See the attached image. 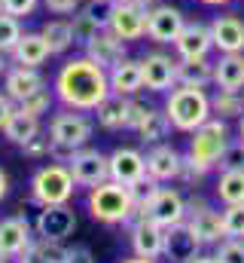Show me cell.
I'll use <instances>...</instances> for the list:
<instances>
[{"label": "cell", "mask_w": 244, "mask_h": 263, "mask_svg": "<svg viewBox=\"0 0 244 263\" xmlns=\"http://www.w3.org/2000/svg\"><path fill=\"white\" fill-rule=\"evenodd\" d=\"M198 3H205V6H229L235 0H198Z\"/></svg>", "instance_id": "47"}, {"label": "cell", "mask_w": 244, "mask_h": 263, "mask_svg": "<svg viewBox=\"0 0 244 263\" xmlns=\"http://www.w3.org/2000/svg\"><path fill=\"white\" fill-rule=\"evenodd\" d=\"M83 49H86L83 55H89L95 65H101L104 70H110L113 65H119L122 59H128V46H125V40H119L110 28H101V31H98Z\"/></svg>", "instance_id": "17"}, {"label": "cell", "mask_w": 244, "mask_h": 263, "mask_svg": "<svg viewBox=\"0 0 244 263\" xmlns=\"http://www.w3.org/2000/svg\"><path fill=\"white\" fill-rule=\"evenodd\" d=\"M131 227V248H134V257H147V260H156L162 257L165 251V227H159L156 220L150 217H140Z\"/></svg>", "instance_id": "18"}, {"label": "cell", "mask_w": 244, "mask_h": 263, "mask_svg": "<svg viewBox=\"0 0 244 263\" xmlns=\"http://www.w3.org/2000/svg\"><path fill=\"white\" fill-rule=\"evenodd\" d=\"M6 193H9V175H6V172L0 168V202L6 199Z\"/></svg>", "instance_id": "46"}, {"label": "cell", "mask_w": 244, "mask_h": 263, "mask_svg": "<svg viewBox=\"0 0 244 263\" xmlns=\"http://www.w3.org/2000/svg\"><path fill=\"white\" fill-rule=\"evenodd\" d=\"M189 263H217V260H214L211 254H195V257H192Z\"/></svg>", "instance_id": "49"}, {"label": "cell", "mask_w": 244, "mask_h": 263, "mask_svg": "<svg viewBox=\"0 0 244 263\" xmlns=\"http://www.w3.org/2000/svg\"><path fill=\"white\" fill-rule=\"evenodd\" d=\"M226 144H229V126H226V120L211 117L205 126H198V129L192 132L186 159H189L195 168H201V172L208 175V172L217 165V159H220V153L226 150Z\"/></svg>", "instance_id": "5"}, {"label": "cell", "mask_w": 244, "mask_h": 263, "mask_svg": "<svg viewBox=\"0 0 244 263\" xmlns=\"http://www.w3.org/2000/svg\"><path fill=\"white\" fill-rule=\"evenodd\" d=\"M37 6H40V0H0V12L15 15V18H28V15H34Z\"/></svg>", "instance_id": "40"}, {"label": "cell", "mask_w": 244, "mask_h": 263, "mask_svg": "<svg viewBox=\"0 0 244 263\" xmlns=\"http://www.w3.org/2000/svg\"><path fill=\"white\" fill-rule=\"evenodd\" d=\"M92 132H95V123L79 110L55 114L52 123H49V141H52L49 156H55L58 162H67L76 150H83L92 141Z\"/></svg>", "instance_id": "3"}, {"label": "cell", "mask_w": 244, "mask_h": 263, "mask_svg": "<svg viewBox=\"0 0 244 263\" xmlns=\"http://www.w3.org/2000/svg\"><path fill=\"white\" fill-rule=\"evenodd\" d=\"M34 242V223L25 214H12L0 220V257L15 260Z\"/></svg>", "instance_id": "15"}, {"label": "cell", "mask_w": 244, "mask_h": 263, "mask_svg": "<svg viewBox=\"0 0 244 263\" xmlns=\"http://www.w3.org/2000/svg\"><path fill=\"white\" fill-rule=\"evenodd\" d=\"M110 0H89V3H83V12L92 18V22H98V28H107V22H110Z\"/></svg>", "instance_id": "39"}, {"label": "cell", "mask_w": 244, "mask_h": 263, "mask_svg": "<svg viewBox=\"0 0 244 263\" xmlns=\"http://www.w3.org/2000/svg\"><path fill=\"white\" fill-rule=\"evenodd\" d=\"M217 172H244V141H229L226 144V150L220 153V159H217V165H214Z\"/></svg>", "instance_id": "35"}, {"label": "cell", "mask_w": 244, "mask_h": 263, "mask_svg": "<svg viewBox=\"0 0 244 263\" xmlns=\"http://www.w3.org/2000/svg\"><path fill=\"white\" fill-rule=\"evenodd\" d=\"M214 83V62L211 59H177V86H192V89H208Z\"/></svg>", "instance_id": "27"}, {"label": "cell", "mask_w": 244, "mask_h": 263, "mask_svg": "<svg viewBox=\"0 0 244 263\" xmlns=\"http://www.w3.org/2000/svg\"><path fill=\"white\" fill-rule=\"evenodd\" d=\"M67 263H95V257H92V251L86 245H79V248L67 251Z\"/></svg>", "instance_id": "44"}, {"label": "cell", "mask_w": 244, "mask_h": 263, "mask_svg": "<svg viewBox=\"0 0 244 263\" xmlns=\"http://www.w3.org/2000/svg\"><path fill=\"white\" fill-rule=\"evenodd\" d=\"M110 3H119V0H110Z\"/></svg>", "instance_id": "54"}, {"label": "cell", "mask_w": 244, "mask_h": 263, "mask_svg": "<svg viewBox=\"0 0 244 263\" xmlns=\"http://www.w3.org/2000/svg\"><path fill=\"white\" fill-rule=\"evenodd\" d=\"M220 217H223V233H226V239H244V202L226 205V208L220 211Z\"/></svg>", "instance_id": "36"}, {"label": "cell", "mask_w": 244, "mask_h": 263, "mask_svg": "<svg viewBox=\"0 0 244 263\" xmlns=\"http://www.w3.org/2000/svg\"><path fill=\"white\" fill-rule=\"evenodd\" d=\"M217 263H244V239H223L217 245Z\"/></svg>", "instance_id": "38"}, {"label": "cell", "mask_w": 244, "mask_h": 263, "mask_svg": "<svg viewBox=\"0 0 244 263\" xmlns=\"http://www.w3.org/2000/svg\"><path fill=\"white\" fill-rule=\"evenodd\" d=\"M217 199L223 205H238V202H244V172H220Z\"/></svg>", "instance_id": "32"}, {"label": "cell", "mask_w": 244, "mask_h": 263, "mask_svg": "<svg viewBox=\"0 0 244 263\" xmlns=\"http://www.w3.org/2000/svg\"><path fill=\"white\" fill-rule=\"evenodd\" d=\"M73 190H76V184H73V175L64 162L43 165L31 178V202L40 208L43 205H67Z\"/></svg>", "instance_id": "6"}, {"label": "cell", "mask_w": 244, "mask_h": 263, "mask_svg": "<svg viewBox=\"0 0 244 263\" xmlns=\"http://www.w3.org/2000/svg\"><path fill=\"white\" fill-rule=\"evenodd\" d=\"M9 59H12V65L40 67L52 59V49H49V43H46V37H43L40 31H25V34L18 37V43L12 46Z\"/></svg>", "instance_id": "21"}, {"label": "cell", "mask_w": 244, "mask_h": 263, "mask_svg": "<svg viewBox=\"0 0 244 263\" xmlns=\"http://www.w3.org/2000/svg\"><path fill=\"white\" fill-rule=\"evenodd\" d=\"M165 114L177 132H192L211 120V95L205 89L174 86L165 98Z\"/></svg>", "instance_id": "2"}, {"label": "cell", "mask_w": 244, "mask_h": 263, "mask_svg": "<svg viewBox=\"0 0 244 263\" xmlns=\"http://www.w3.org/2000/svg\"><path fill=\"white\" fill-rule=\"evenodd\" d=\"M25 156H31V159H49V153H52V141H49V135H37L34 141H28L25 147Z\"/></svg>", "instance_id": "41"}, {"label": "cell", "mask_w": 244, "mask_h": 263, "mask_svg": "<svg viewBox=\"0 0 244 263\" xmlns=\"http://www.w3.org/2000/svg\"><path fill=\"white\" fill-rule=\"evenodd\" d=\"M183 25H186V15L171 3H156L147 12V37L153 43H159V46L174 43L177 34L183 31Z\"/></svg>", "instance_id": "11"}, {"label": "cell", "mask_w": 244, "mask_h": 263, "mask_svg": "<svg viewBox=\"0 0 244 263\" xmlns=\"http://www.w3.org/2000/svg\"><path fill=\"white\" fill-rule=\"evenodd\" d=\"M43 3H46V9L52 15H73L83 0H43Z\"/></svg>", "instance_id": "42"}, {"label": "cell", "mask_w": 244, "mask_h": 263, "mask_svg": "<svg viewBox=\"0 0 244 263\" xmlns=\"http://www.w3.org/2000/svg\"><path fill=\"white\" fill-rule=\"evenodd\" d=\"M64 165L70 168V175H73V184H76V187H89V190H92V187H98V184H104V181L110 178L107 156H104L101 150H92V147L76 150Z\"/></svg>", "instance_id": "10"}, {"label": "cell", "mask_w": 244, "mask_h": 263, "mask_svg": "<svg viewBox=\"0 0 244 263\" xmlns=\"http://www.w3.org/2000/svg\"><path fill=\"white\" fill-rule=\"evenodd\" d=\"M128 110H131V98H122V95H107L101 104H98V126L107 132H119L128 129Z\"/></svg>", "instance_id": "25"}, {"label": "cell", "mask_w": 244, "mask_h": 263, "mask_svg": "<svg viewBox=\"0 0 244 263\" xmlns=\"http://www.w3.org/2000/svg\"><path fill=\"white\" fill-rule=\"evenodd\" d=\"M177 59L189 62V59H208L211 49H214V40H211V28L205 22H186L183 31L177 34V40L171 43Z\"/></svg>", "instance_id": "16"}, {"label": "cell", "mask_w": 244, "mask_h": 263, "mask_svg": "<svg viewBox=\"0 0 244 263\" xmlns=\"http://www.w3.org/2000/svg\"><path fill=\"white\" fill-rule=\"evenodd\" d=\"M174 129L171 126V120H168V114L165 110H156V107H150L147 110V117H144V123L137 126V138H140V144H147V147H153V144H162L165 138H168V132Z\"/></svg>", "instance_id": "29"}, {"label": "cell", "mask_w": 244, "mask_h": 263, "mask_svg": "<svg viewBox=\"0 0 244 263\" xmlns=\"http://www.w3.org/2000/svg\"><path fill=\"white\" fill-rule=\"evenodd\" d=\"M12 110H15V101H12L6 92H0V129L6 126V120L12 117Z\"/></svg>", "instance_id": "45"}, {"label": "cell", "mask_w": 244, "mask_h": 263, "mask_svg": "<svg viewBox=\"0 0 244 263\" xmlns=\"http://www.w3.org/2000/svg\"><path fill=\"white\" fill-rule=\"evenodd\" d=\"M55 101H61L67 110H79V114H92L98 110V104L110 95V83H107V70L95 65L89 55H76L67 59L55 73L52 83Z\"/></svg>", "instance_id": "1"}, {"label": "cell", "mask_w": 244, "mask_h": 263, "mask_svg": "<svg viewBox=\"0 0 244 263\" xmlns=\"http://www.w3.org/2000/svg\"><path fill=\"white\" fill-rule=\"evenodd\" d=\"M52 104H55V92H52V89H46V86H43V89H40V92H34V95H28V98H25V101H22V104H15V107H18V110H25V114H31V117H37V120H40V117H46V114H49V110H52Z\"/></svg>", "instance_id": "33"}, {"label": "cell", "mask_w": 244, "mask_h": 263, "mask_svg": "<svg viewBox=\"0 0 244 263\" xmlns=\"http://www.w3.org/2000/svg\"><path fill=\"white\" fill-rule=\"evenodd\" d=\"M107 168H110V181L122 187L137 190L147 184V162H144V153L134 147H116L107 156Z\"/></svg>", "instance_id": "8"}, {"label": "cell", "mask_w": 244, "mask_h": 263, "mask_svg": "<svg viewBox=\"0 0 244 263\" xmlns=\"http://www.w3.org/2000/svg\"><path fill=\"white\" fill-rule=\"evenodd\" d=\"M134 3H140V6H147V9H150V6H156L159 0H134Z\"/></svg>", "instance_id": "51"}, {"label": "cell", "mask_w": 244, "mask_h": 263, "mask_svg": "<svg viewBox=\"0 0 244 263\" xmlns=\"http://www.w3.org/2000/svg\"><path fill=\"white\" fill-rule=\"evenodd\" d=\"M86 205H89V214L101 223H128L131 205H134V190L107 178L104 184L89 190Z\"/></svg>", "instance_id": "4"}, {"label": "cell", "mask_w": 244, "mask_h": 263, "mask_svg": "<svg viewBox=\"0 0 244 263\" xmlns=\"http://www.w3.org/2000/svg\"><path fill=\"white\" fill-rule=\"evenodd\" d=\"M147 6H140V3H134V0H119V3H113L110 6V22H107V28L125 40V43H131V40H140V37H147Z\"/></svg>", "instance_id": "9"}, {"label": "cell", "mask_w": 244, "mask_h": 263, "mask_svg": "<svg viewBox=\"0 0 244 263\" xmlns=\"http://www.w3.org/2000/svg\"><path fill=\"white\" fill-rule=\"evenodd\" d=\"M211 40L217 52H244V18L235 12L217 15L211 25Z\"/></svg>", "instance_id": "19"}, {"label": "cell", "mask_w": 244, "mask_h": 263, "mask_svg": "<svg viewBox=\"0 0 244 263\" xmlns=\"http://www.w3.org/2000/svg\"><path fill=\"white\" fill-rule=\"evenodd\" d=\"M122 263H156V260H147V257H131V260H122Z\"/></svg>", "instance_id": "50"}, {"label": "cell", "mask_w": 244, "mask_h": 263, "mask_svg": "<svg viewBox=\"0 0 244 263\" xmlns=\"http://www.w3.org/2000/svg\"><path fill=\"white\" fill-rule=\"evenodd\" d=\"M238 138L244 141V114H241V123H238Z\"/></svg>", "instance_id": "52"}, {"label": "cell", "mask_w": 244, "mask_h": 263, "mask_svg": "<svg viewBox=\"0 0 244 263\" xmlns=\"http://www.w3.org/2000/svg\"><path fill=\"white\" fill-rule=\"evenodd\" d=\"M147 162V181L150 184H165V181H177L180 175V165H183V156L171 147V144H153L144 156Z\"/></svg>", "instance_id": "14"}, {"label": "cell", "mask_w": 244, "mask_h": 263, "mask_svg": "<svg viewBox=\"0 0 244 263\" xmlns=\"http://www.w3.org/2000/svg\"><path fill=\"white\" fill-rule=\"evenodd\" d=\"M73 230H76V214L70 205H43L34 220V233L52 242H64L67 236H73Z\"/></svg>", "instance_id": "13"}, {"label": "cell", "mask_w": 244, "mask_h": 263, "mask_svg": "<svg viewBox=\"0 0 244 263\" xmlns=\"http://www.w3.org/2000/svg\"><path fill=\"white\" fill-rule=\"evenodd\" d=\"M241 114H244L241 92L217 89V95H211V117H217V120H241Z\"/></svg>", "instance_id": "31"}, {"label": "cell", "mask_w": 244, "mask_h": 263, "mask_svg": "<svg viewBox=\"0 0 244 263\" xmlns=\"http://www.w3.org/2000/svg\"><path fill=\"white\" fill-rule=\"evenodd\" d=\"M147 110H150L147 104H140V101H134V98H131V110H128V129H131V132L137 129V126L144 123V117H147Z\"/></svg>", "instance_id": "43"}, {"label": "cell", "mask_w": 244, "mask_h": 263, "mask_svg": "<svg viewBox=\"0 0 244 263\" xmlns=\"http://www.w3.org/2000/svg\"><path fill=\"white\" fill-rule=\"evenodd\" d=\"M183 223L192 230V236H195L201 245H220V242L226 239L220 211H214L205 199H189V202H186V220H183Z\"/></svg>", "instance_id": "7"}, {"label": "cell", "mask_w": 244, "mask_h": 263, "mask_svg": "<svg viewBox=\"0 0 244 263\" xmlns=\"http://www.w3.org/2000/svg\"><path fill=\"white\" fill-rule=\"evenodd\" d=\"M25 34V28H22V18H15V15H6V12H0V52H12V46L18 43V37Z\"/></svg>", "instance_id": "34"}, {"label": "cell", "mask_w": 244, "mask_h": 263, "mask_svg": "<svg viewBox=\"0 0 244 263\" xmlns=\"http://www.w3.org/2000/svg\"><path fill=\"white\" fill-rule=\"evenodd\" d=\"M214 86L223 92H244V52H220L214 62Z\"/></svg>", "instance_id": "24"}, {"label": "cell", "mask_w": 244, "mask_h": 263, "mask_svg": "<svg viewBox=\"0 0 244 263\" xmlns=\"http://www.w3.org/2000/svg\"><path fill=\"white\" fill-rule=\"evenodd\" d=\"M162 254L171 263H189L195 254H201V242L192 236V230L186 223H177V227L165 230V251Z\"/></svg>", "instance_id": "22"}, {"label": "cell", "mask_w": 244, "mask_h": 263, "mask_svg": "<svg viewBox=\"0 0 244 263\" xmlns=\"http://www.w3.org/2000/svg\"><path fill=\"white\" fill-rule=\"evenodd\" d=\"M43 132L40 126V120L37 117H31V114H25V110H12V117L6 120V126H3V135H6V141H12V144H18V147H25L28 141H34L37 135Z\"/></svg>", "instance_id": "28"}, {"label": "cell", "mask_w": 244, "mask_h": 263, "mask_svg": "<svg viewBox=\"0 0 244 263\" xmlns=\"http://www.w3.org/2000/svg\"><path fill=\"white\" fill-rule=\"evenodd\" d=\"M46 86V77L40 73V67H22V65H9V70L3 73V92L15 101V104H22L28 95H34V92H40Z\"/></svg>", "instance_id": "20"}, {"label": "cell", "mask_w": 244, "mask_h": 263, "mask_svg": "<svg viewBox=\"0 0 244 263\" xmlns=\"http://www.w3.org/2000/svg\"><path fill=\"white\" fill-rule=\"evenodd\" d=\"M140 73H144V89L150 92H171L177 86V59L168 52H147L140 59Z\"/></svg>", "instance_id": "12"}, {"label": "cell", "mask_w": 244, "mask_h": 263, "mask_svg": "<svg viewBox=\"0 0 244 263\" xmlns=\"http://www.w3.org/2000/svg\"><path fill=\"white\" fill-rule=\"evenodd\" d=\"M107 83H110V95H122V98H134L144 89V73H140V62L134 59H122L119 65L107 70Z\"/></svg>", "instance_id": "23"}, {"label": "cell", "mask_w": 244, "mask_h": 263, "mask_svg": "<svg viewBox=\"0 0 244 263\" xmlns=\"http://www.w3.org/2000/svg\"><path fill=\"white\" fill-rule=\"evenodd\" d=\"M40 34L46 37L52 55H64L73 46V31H70V18H52L40 28Z\"/></svg>", "instance_id": "30"}, {"label": "cell", "mask_w": 244, "mask_h": 263, "mask_svg": "<svg viewBox=\"0 0 244 263\" xmlns=\"http://www.w3.org/2000/svg\"><path fill=\"white\" fill-rule=\"evenodd\" d=\"M70 31H73V46H86L101 28H98V22H92V18L79 9V12H73V18H70Z\"/></svg>", "instance_id": "37"}, {"label": "cell", "mask_w": 244, "mask_h": 263, "mask_svg": "<svg viewBox=\"0 0 244 263\" xmlns=\"http://www.w3.org/2000/svg\"><path fill=\"white\" fill-rule=\"evenodd\" d=\"M6 59H9V55H6V52H0V80H3V73L9 70V62H6Z\"/></svg>", "instance_id": "48"}, {"label": "cell", "mask_w": 244, "mask_h": 263, "mask_svg": "<svg viewBox=\"0 0 244 263\" xmlns=\"http://www.w3.org/2000/svg\"><path fill=\"white\" fill-rule=\"evenodd\" d=\"M0 263H9V260H6V257H0Z\"/></svg>", "instance_id": "53"}, {"label": "cell", "mask_w": 244, "mask_h": 263, "mask_svg": "<svg viewBox=\"0 0 244 263\" xmlns=\"http://www.w3.org/2000/svg\"><path fill=\"white\" fill-rule=\"evenodd\" d=\"M67 251L64 242H52V239H34L15 260L18 263H67Z\"/></svg>", "instance_id": "26"}]
</instances>
